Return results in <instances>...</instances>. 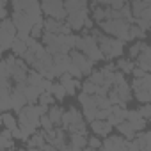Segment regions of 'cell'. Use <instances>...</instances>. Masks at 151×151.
<instances>
[{"label": "cell", "mask_w": 151, "mask_h": 151, "mask_svg": "<svg viewBox=\"0 0 151 151\" xmlns=\"http://www.w3.org/2000/svg\"><path fill=\"white\" fill-rule=\"evenodd\" d=\"M103 149L116 151V149H128V139L124 135H107L103 140Z\"/></svg>", "instance_id": "5"}, {"label": "cell", "mask_w": 151, "mask_h": 151, "mask_svg": "<svg viewBox=\"0 0 151 151\" xmlns=\"http://www.w3.org/2000/svg\"><path fill=\"white\" fill-rule=\"evenodd\" d=\"M64 7H66L68 14L77 13V11L87 9V0H64Z\"/></svg>", "instance_id": "14"}, {"label": "cell", "mask_w": 151, "mask_h": 151, "mask_svg": "<svg viewBox=\"0 0 151 151\" xmlns=\"http://www.w3.org/2000/svg\"><path fill=\"white\" fill-rule=\"evenodd\" d=\"M52 93H53V96L57 98V101H62V100L68 96V91H66V87H64L60 82H57V84L52 86Z\"/></svg>", "instance_id": "25"}, {"label": "cell", "mask_w": 151, "mask_h": 151, "mask_svg": "<svg viewBox=\"0 0 151 151\" xmlns=\"http://www.w3.org/2000/svg\"><path fill=\"white\" fill-rule=\"evenodd\" d=\"M142 46H144V41H137L135 45H132L130 50H128V57L130 59H137L140 55V52H142Z\"/></svg>", "instance_id": "28"}, {"label": "cell", "mask_w": 151, "mask_h": 151, "mask_svg": "<svg viewBox=\"0 0 151 151\" xmlns=\"http://www.w3.org/2000/svg\"><path fill=\"white\" fill-rule=\"evenodd\" d=\"M130 6H132V13H133V16L135 18H140L142 14H144V11L147 9V4L144 2V0H130Z\"/></svg>", "instance_id": "20"}, {"label": "cell", "mask_w": 151, "mask_h": 151, "mask_svg": "<svg viewBox=\"0 0 151 151\" xmlns=\"http://www.w3.org/2000/svg\"><path fill=\"white\" fill-rule=\"evenodd\" d=\"M130 22L124 20V18H116V20H103L98 23V27L109 34V36H114V37H119L123 41H130Z\"/></svg>", "instance_id": "1"}, {"label": "cell", "mask_w": 151, "mask_h": 151, "mask_svg": "<svg viewBox=\"0 0 151 151\" xmlns=\"http://www.w3.org/2000/svg\"><path fill=\"white\" fill-rule=\"evenodd\" d=\"M146 37V30L140 29L137 23H132L130 25V41L132 39H144Z\"/></svg>", "instance_id": "26"}, {"label": "cell", "mask_w": 151, "mask_h": 151, "mask_svg": "<svg viewBox=\"0 0 151 151\" xmlns=\"http://www.w3.org/2000/svg\"><path fill=\"white\" fill-rule=\"evenodd\" d=\"M45 30L46 32H55V34H59L60 32V27H62V23H64V20H57V18H46L45 22Z\"/></svg>", "instance_id": "18"}, {"label": "cell", "mask_w": 151, "mask_h": 151, "mask_svg": "<svg viewBox=\"0 0 151 151\" xmlns=\"http://www.w3.org/2000/svg\"><path fill=\"white\" fill-rule=\"evenodd\" d=\"M96 89H98V86H96L93 80H86V82L82 84V91L87 93V94H96Z\"/></svg>", "instance_id": "32"}, {"label": "cell", "mask_w": 151, "mask_h": 151, "mask_svg": "<svg viewBox=\"0 0 151 151\" xmlns=\"http://www.w3.org/2000/svg\"><path fill=\"white\" fill-rule=\"evenodd\" d=\"M128 4V0H112L110 2V7L112 9H121L123 6H126Z\"/></svg>", "instance_id": "42"}, {"label": "cell", "mask_w": 151, "mask_h": 151, "mask_svg": "<svg viewBox=\"0 0 151 151\" xmlns=\"http://www.w3.org/2000/svg\"><path fill=\"white\" fill-rule=\"evenodd\" d=\"M147 71H144L140 66H135L133 68V71H132V75H133V78H140V77H144V75H146Z\"/></svg>", "instance_id": "41"}, {"label": "cell", "mask_w": 151, "mask_h": 151, "mask_svg": "<svg viewBox=\"0 0 151 151\" xmlns=\"http://www.w3.org/2000/svg\"><path fill=\"white\" fill-rule=\"evenodd\" d=\"M27 50H29V45H27L23 39L16 37V39H14V43H13V46H11V52H13L16 57H23Z\"/></svg>", "instance_id": "19"}, {"label": "cell", "mask_w": 151, "mask_h": 151, "mask_svg": "<svg viewBox=\"0 0 151 151\" xmlns=\"http://www.w3.org/2000/svg\"><path fill=\"white\" fill-rule=\"evenodd\" d=\"M135 64H133V59H124V57H119L117 59V69H121L124 75H130L133 71Z\"/></svg>", "instance_id": "21"}, {"label": "cell", "mask_w": 151, "mask_h": 151, "mask_svg": "<svg viewBox=\"0 0 151 151\" xmlns=\"http://www.w3.org/2000/svg\"><path fill=\"white\" fill-rule=\"evenodd\" d=\"M14 39H16V36L9 34V32H7V30H4V29H0V48H2V52L11 50V46H13Z\"/></svg>", "instance_id": "16"}, {"label": "cell", "mask_w": 151, "mask_h": 151, "mask_svg": "<svg viewBox=\"0 0 151 151\" xmlns=\"http://www.w3.org/2000/svg\"><path fill=\"white\" fill-rule=\"evenodd\" d=\"M100 147H103V142H101L98 137H89L86 149H100Z\"/></svg>", "instance_id": "34"}, {"label": "cell", "mask_w": 151, "mask_h": 151, "mask_svg": "<svg viewBox=\"0 0 151 151\" xmlns=\"http://www.w3.org/2000/svg\"><path fill=\"white\" fill-rule=\"evenodd\" d=\"M55 100H57V98L53 96V93H52V91H45V93H41V96H39V101H37V103H41V105H48V107H50Z\"/></svg>", "instance_id": "29"}, {"label": "cell", "mask_w": 151, "mask_h": 151, "mask_svg": "<svg viewBox=\"0 0 151 151\" xmlns=\"http://www.w3.org/2000/svg\"><path fill=\"white\" fill-rule=\"evenodd\" d=\"M112 128H114V124H112L109 119H93V121H91V130H93L96 135H100V137L110 135Z\"/></svg>", "instance_id": "9"}, {"label": "cell", "mask_w": 151, "mask_h": 151, "mask_svg": "<svg viewBox=\"0 0 151 151\" xmlns=\"http://www.w3.org/2000/svg\"><path fill=\"white\" fill-rule=\"evenodd\" d=\"M135 23H137L140 29H144V30H151V22H149V20H144V18H135Z\"/></svg>", "instance_id": "38"}, {"label": "cell", "mask_w": 151, "mask_h": 151, "mask_svg": "<svg viewBox=\"0 0 151 151\" xmlns=\"http://www.w3.org/2000/svg\"><path fill=\"white\" fill-rule=\"evenodd\" d=\"M140 18H144V20H149V22H151V6H147V9L144 11V14H142Z\"/></svg>", "instance_id": "43"}, {"label": "cell", "mask_w": 151, "mask_h": 151, "mask_svg": "<svg viewBox=\"0 0 151 151\" xmlns=\"http://www.w3.org/2000/svg\"><path fill=\"white\" fill-rule=\"evenodd\" d=\"M110 114H112V107H110V109H98V112H96V119H109Z\"/></svg>", "instance_id": "37"}, {"label": "cell", "mask_w": 151, "mask_h": 151, "mask_svg": "<svg viewBox=\"0 0 151 151\" xmlns=\"http://www.w3.org/2000/svg\"><path fill=\"white\" fill-rule=\"evenodd\" d=\"M45 22V20H43ZM43 22H39V23H36L34 27H32V30H30V36L32 37H36V39H39V37H43V34H45V23Z\"/></svg>", "instance_id": "30"}, {"label": "cell", "mask_w": 151, "mask_h": 151, "mask_svg": "<svg viewBox=\"0 0 151 151\" xmlns=\"http://www.w3.org/2000/svg\"><path fill=\"white\" fill-rule=\"evenodd\" d=\"M139 117H142V114H140L139 109H137V110H128V112H126V121H135V119H139Z\"/></svg>", "instance_id": "40"}, {"label": "cell", "mask_w": 151, "mask_h": 151, "mask_svg": "<svg viewBox=\"0 0 151 151\" xmlns=\"http://www.w3.org/2000/svg\"><path fill=\"white\" fill-rule=\"evenodd\" d=\"M68 73H71L75 78H80V77H84V73L80 71V68H78L77 64H75V62H71V64H69V68H68Z\"/></svg>", "instance_id": "36"}, {"label": "cell", "mask_w": 151, "mask_h": 151, "mask_svg": "<svg viewBox=\"0 0 151 151\" xmlns=\"http://www.w3.org/2000/svg\"><path fill=\"white\" fill-rule=\"evenodd\" d=\"M41 9L50 18H57V20H66L68 18L64 0H41Z\"/></svg>", "instance_id": "2"}, {"label": "cell", "mask_w": 151, "mask_h": 151, "mask_svg": "<svg viewBox=\"0 0 151 151\" xmlns=\"http://www.w3.org/2000/svg\"><path fill=\"white\" fill-rule=\"evenodd\" d=\"M45 144H46V132H45V130L36 132V133L30 137V140H25V146H27V147H41V146H45Z\"/></svg>", "instance_id": "12"}, {"label": "cell", "mask_w": 151, "mask_h": 151, "mask_svg": "<svg viewBox=\"0 0 151 151\" xmlns=\"http://www.w3.org/2000/svg\"><path fill=\"white\" fill-rule=\"evenodd\" d=\"M2 2H7V0H2ZM11 2H13V0H11Z\"/></svg>", "instance_id": "46"}, {"label": "cell", "mask_w": 151, "mask_h": 151, "mask_svg": "<svg viewBox=\"0 0 151 151\" xmlns=\"http://www.w3.org/2000/svg\"><path fill=\"white\" fill-rule=\"evenodd\" d=\"M52 86H53L52 78H48V77H43V80H41V84H39L37 87H39V91H41V93H45V91H52Z\"/></svg>", "instance_id": "35"}, {"label": "cell", "mask_w": 151, "mask_h": 151, "mask_svg": "<svg viewBox=\"0 0 151 151\" xmlns=\"http://www.w3.org/2000/svg\"><path fill=\"white\" fill-rule=\"evenodd\" d=\"M87 16H89V9H82V11H77V13L68 14L66 22L69 23V27L73 30H82L84 25H86V18Z\"/></svg>", "instance_id": "7"}, {"label": "cell", "mask_w": 151, "mask_h": 151, "mask_svg": "<svg viewBox=\"0 0 151 151\" xmlns=\"http://www.w3.org/2000/svg\"><path fill=\"white\" fill-rule=\"evenodd\" d=\"M132 123V126L135 128V132H144L146 130V117H139V119H135V121H130Z\"/></svg>", "instance_id": "33"}, {"label": "cell", "mask_w": 151, "mask_h": 151, "mask_svg": "<svg viewBox=\"0 0 151 151\" xmlns=\"http://www.w3.org/2000/svg\"><path fill=\"white\" fill-rule=\"evenodd\" d=\"M41 128H43V130H46V132L55 128V123L52 121V117H50L48 114H43V116H41Z\"/></svg>", "instance_id": "31"}, {"label": "cell", "mask_w": 151, "mask_h": 151, "mask_svg": "<svg viewBox=\"0 0 151 151\" xmlns=\"http://www.w3.org/2000/svg\"><path fill=\"white\" fill-rule=\"evenodd\" d=\"M69 140H71L73 149H75V151H78V149L87 147V140H89V137H87V135H82V133H69Z\"/></svg>", "instance_id": "13"}, {"label": "cell", "mask_w": 151, "mask_h": 151, "mask_svg": "<svg viewBox=\"0 0 151 151\" xmlns=\"http://www.w3.org/2000/svg\"><path fill=\"white\" fill-rule=\"evenodd\" d=\"M59 82L66 87L68 94H71V96H73V94H77V89H78V87H82L80 80H78V78H75L73 75H71V73H68V71L59 77Z\"/></svg>", "instance_id": "8"}, {"label": "cell", "mask_w": 151, "mask_h": 151, "mask_svg": "<svg viewBox=\"0 0 151 151\" xmlns=\"http://www.w3.org/2000/svg\"><path fill=\"white\" fill-rule=\"evenodd\" d=\"M0 121H2L4 128H9V130H14V128L20 126V124H18V117H14L9 110H7V112H2V116H0Z\"/></svg>", "instance_id": "17"}, {"label": "cell", "mask_w": 151, "mask_h": 151, "mask_svg": "<svg viewBox=\"0 0 151 151\" xmlns=\"http://www.w3.org/2000/svg\"><path fill=\"white\" fill-rule=\"evenodd\" d=\"M69 64H71L69 53H55L53 55V73H55V78H59L60 75H64L68 71Z\"/></svg>", "instance_id": "6"}, {"label": "cell", "mask_w": 151, "mask_h": 151, "mask_svg": "<svg viewBox=\"0 0 151 151\" xmlns=\"http://www.w3.org/2000/svg\"><path fill=\"white\" fill-rule=\"evenodd\" d=\"M144 2H146V4H147V6H151V0H144Z\"/></svg>", "instance_id": "45"}, {"label": "cell", "mask_w": 151, "mask_h": 151, "mask_svg": "<svg viewBox=\"0 0 151 151\" xmlns=\"http://www.w3.org/2000/svg\"><path fill=\"white\" fill-rule=\"evenodd\" d=\"M48 116L52 117V121L55 123V126H60L62 124V116H64V109L62 107H52L48 110Z\"/></svg>", "instance_id": "22"}, {"label": "cell", "mask_w": 151, "mask_h": 151, "mask_svg": "<svg viewBox=\"0 0 151 151\" xmlns=\"http://www.w3.org/2000/svg\"><path fill=\"white\" fill-rule=\"evenodd\" d=\"M69 57H71V62L77 64V66L80 68V71L86 75V77H89V75L93 73L94 60H91L84 52H80V50H77V48H73V50L69 52Z\"/></svg>", "instance_id": "4"}, {"label": "cell", "mask_w": 151, "mask_h": 151, "mask_svg": "<svg viewBox=\"0 0 151 151\" xmlns=\"http://www.w3.org/2000/svg\"><path fill=\"white\" fill-rule=\"evenodd\" d=\"M78 101L84 109V117L91 123L93 119H96V112H98V103H96V98L94 94H87L82 91V94H78Z\"/></svg>", "instance_id": "3"}, {"label": "cell", "mask_w": 151, "mask_h": 151, "mask_svg": "<svg viewBox=\"0 0 151 151\" xmlns=\"http://www.w3.org/2000/svg\"><path fill=\"white\" fill-rule=\"evenodd\" d=\"M116 128H117V130H119V133H121V135H124L128 140H133V139L137 137L135 128H133V126H132V123H130V121H126V119H124L121 124H117Z\"/></svg>", "instance_id": "15"}, {"label": "cell", "mask_w": 151, "mask_h": 151, "mask_svg": "<svg viewBox=\"0 0 151 151\" xmlns=\"http://www.w3.org/2000/svg\"><path fill=\"white\" fill-rule=\"evenodd\" d=\"M139 110H140L142 117H146V119L151 117V103H142V107H140Z\"/></svg>", "instance_id": "39"}, {"label": "cell", "mask_w": 151, "mask_h": 151, "mask_svg": "<svg viewBox=\"0 0 151 151\" xmlns=\"http://www.w3.org/2000/svg\"><path fill=\"white\" fill-rule=\"evenodd\" d=\"M149 32H151V30H149Z\"/></svg>", "instance_id": "48"}, {"label": "cell", "mask_w": 151, "mask_h": 151, "mask_svg": "<svg viewBox=\"0 0 151 151\" xmlns=\"http://www.w3.org/2000/svg\"><path fill=\"white\" fill-rule=\"evenodd\" d=\"M149 121H151V117H149Z\"/></svg>", "instance_id": "47"}, {"label": "cell", "mask_w": 151, "mask_h": 151, "mask_svg": "<svg viewBox=\"0 0 151 151\" xmlns=\"http://www.w3.org/2000/svg\"><path fill=\"white\" fill-rule=\"evenodd\" d=\"M110 2L112 0H93V4L96 6H110Z\"/></svg>", "instance_id": "44"}, {"label": "cell", "mask_w": 151, "mask_h": 151, "mask_svg": "<svg viewBox=\"0 0 151 151\" xmlns=\"http://www.w3.org/2000/svg\"><path fill=\"white\" fill-rule=\"evenodd\" d=\"M41 80H43V75H41L37 69L29 71V75H27V84H30V86H39Z\"/></svg>", "instance_id": "27"}, {"label": "cell", "mask_w": 151, "mask_h": 151, "mask_svg": "<svg viewBox=\"0 0 151 151\" xmlns=\"http://www.w3.org/2000/svg\"><path fill=\"white\" fill-rule=\"evenodd\" d=\"M89 80H93L96 86H107V77H105L103 68H101L100 71H93V73L89 75Z\"/></svg>", "instance_id": "24"}, {"label": "cell", "mask_w": 151, "mask_h": 151, "mask_svg": "<svg viewBox=\"0 0 151 151\" xmlns=\"http://www.w3.org/2000/svg\"><path fill=\"white\" fill-rule=\"evenodd\" d=\"M11 100H13V110L18 114L29 101H27V96L23 91H20L18 87H13V93H11Z\"/></svg>", "instance_id": "10"}, {"label": "cell", "mask_w": 151, "mask_h": 151, "mask_svg": "<svg viewBox=\"0 0 151 151\" xmlns=\"http://www.w3.org/2000/svg\"><path fill=\"white\" fill-rule=\"evenodd\" d=\"M93 20H94L96 23H100V22L107 20V7L93 4Z\"/></svg>", "instance_id": "23"}, {"label": "cell", "mask_w": 151, "mask_h": 151, "mask_svg": "<svg viewBox=\"0 0 151 151\" xmlns=\"http://www.w3.org/2000/svg\"><path fill=\"white\" fill-rule=\"evenodd\" d=\"M116 91H117V94H119V98H121V107H126V103L132 100V86H128V82L124 80V82H121V84H117V86H112Z\"/></svg>", "instance_id": "11"}]
</instances>
